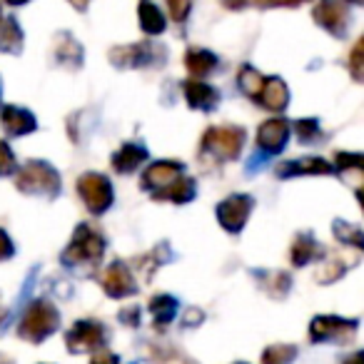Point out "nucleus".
I'll return each mask as SVG.
<instances>
[{
  "mask_svg": "<svg viewBox=\"0 0 364 364\" xmlns=\"http://www.w3.org/2000/svg\"><path fill=\"white\" fill-rule=\"evenodd\" d=\"M16 185L21 193L28 195H46V198H55L60 193V175L55 172V167H50L48 162H28L21 167L16 177Z\"/></svg>",
  "mask_w": 364,
  "mask_h": 364,
  "instance_id": "nucleus-1",
  "label": "nucleus"
},
{
  "mask_svg": "<svg viewBox=\"0 0 364 364\" xmlns=\"http://www.w3.org/2000/svg\"><path fill=\"white\" fill-rule=\"evenodd\" d=\"M58 322H60L58 309L53 307L50 302H46V299H38V302H33L31 307L26 309L18 334H21L23 339H28V342H43V339L55 332Z\"/></svg>",
  "mask_w": 364,
  "mask_h": 364,
  "instance_id": "nucleus-2",
  "label": "nucleus"
},
{
  "mask_svg": "<svg viewBox=\"0 0 364 364\" xmlns=\"http://www.w3.org/2000/svg\"><path fill=\"white\" fill-rule=\"evenodd\" d=\"M102 250H105V240L100 232H95L87 225H80L73 235L70 245L63 252V262L68 264H82V262H97L102 257Z\"/></svg>",
  "mask_w": 364,
  "mask_h": 364,
  "instance_id": "nucleus-3",
  "label": "nucleus"
},
{
  "mask_svg": "<svg viewBox=\"0 0 364 364\" xmlns=\"http://www.w3.org/2000/svg\"><path fill=\"white\" fill-rule=\"evenodd\" d=\"M245 140H247V135L240 127H210L203 135V152H213L220 160H235L242 152Z\"/></svg>",
  "mask_w": 364,
  "mask_h": 364,
  "instance_id": "nucleus-4",
  "label": "nucleus"
},
{
  "mask_svg": "<svg viewBox=\"0 0 364 364\" xmlns=\"http://www.w3.org/2000/svg\"><path fill=\"white\" fill-rule=\"evenodd\" d=\"M77 193H80L85 208L92 215L105 213L112 205V188L110 180L105 175H97V172H85V175L77 180Z\"/></svg>",
  "mask_w": 364,
  "mask_h": 364,
  "instance_id": "nucleus-5",
  "label": "nucleus"
},
{
  "mask_svg": "<svg viewBox=\"0 0 364 364\" xmlns=\"http://www.w3.org/2000/svg\"><path fill=\"white\" fill-rule=\"evenodd\" d=\"M312 18L319 28L342 38L349 28V3L347 0H319L312 11Z\"/></svg>",
  "mask_w": 364,
  "mask_h": 364,
  "instance_id": "nucleus-6",
  "label": "nucleus"
},
{
  "mask_svg": "<svg viewBox=\"0 0 364 364\" xmlns=\"http://www.w3.org/2000/svg\"><path fill=\"white\" fill-rule=\"evenodd\" d=\"M162 58V50L152 43H135V46H120L110 50V63L115 68H142L152 65Z\"/></svg>",
  "mask_w": 364,
  "mask_h": 364,
  "instance_id": "nucleus-7",
  "label": "nucleus"
},
{
  "mask_svg": "<svg viewBox=\"0 0 364 364\" xmlns=\"http://www.w3.org/2000/svg\"><path fill=\"white\" fill-rule=\"evenodd\" d=\"M252 213V198L250 195H232L218 208V220L228 232H240Z\"/></svg>",
  "mask_w": 364,
  "mask_h": 364,
  "instance_id": "nucleus-8",
  "label": "nucleus"
},
{
  "mask_svg": "<svg viewBox=\"0 0 364 364\" xmlns=\"http://www.w3.org/2000/svg\"><path fill=\"white\" fill-rule=\"evenodd\" d=\"M354 332H357V319H342V317H317L312 319V327H309L312 342L349 339Z\"/></svg>",
  "mask_w": 364,
  "mask_h": 364,
  "instance_id": "nucleus-9",
  "label": "nucleus"
},
{
  "mask_svg": "<svg viewBox=\"0 0 364 364\" xmlns=\"http://www.w3.org/2000/svg\"><path fill=\"white\" fill-rule=\"evenodd\" d=\"M65 342H68V347H70V352H90V349L102 347L105 332H102V327L97 322L85 319V322H77L75 327L68 332Z\"/></svg>",
  "mask_w": 364,
  "mask_h": 364,
  "instance_id": "nucleus-10",
  "label": "nucleus"
},
{
  "mask_svg": "<svg viewBox=\"0 0 364 364\" xmlns=\"http://www.w3.org/2000/svg\"><path fill=\"white\" fill-rule=\"evenodd\" d=\"M100 284H102V289H105V294H110V297H115V299L135 294V289H137L135 279H132V272L122 262H112L110 267L102 272Z\"/></svg>",
  "mask_w": 364,
  "mask_h": 364,
  "instance_id": "nucleus-11",
  "label": "nucleus"
},
{
  "mask_svg": "<svg viewBox=\"0 0 364 364\" xmlns=\"http://www.w3.org/2000/svg\"><path fill=\"white\" fill-rule=\"evenodd\" d=\"M182 175V165L180 162H155V165H150L145 170V175H142V188L152 190V195L160 193L162 188H167L172 180H177V177Z\"/></svg>",
  "mask_w": 364,
  "mask_h": 364,
  "instance_id": "nucleus-12",
  "label": "nucleus"
},
{
  "mask_svg": "<svg viewBox=\"0 0 364 364\" xmlns=\"http://www.w3.org/2000/svg\"><path fill=\"white\" fill-rule=\"evenodd\" d=\"M289 137V125L287 120H279V117H274V120H267L259 125V132H257V145L262 147L264 152H279L284 147V142H287Z\"/></svg>",
  "mask_w": 364,
  "mask_h": 364,
  "instance_id": "nucleus-13",
  "label": "nucleus"
},
{
  "mask_svg": "<svg viewBox=\"0 0 364 364\" xmlns=\"http://www.w3.org/2000/svg\"><path fill=\"white\" fill-rule=\"evenodd\" d=\"M0 122H3V130L13 137H21V135H26V132L36 130V117H33V112L23 110V107H16V105L3 107Z\"/></svg>",
  "mask_w": 364,
  "mask_h": 364,
  "instance_id": "nucleus-14",
  "label": "nucleus"
},
{
  "mask_svg": "<svg viewBox=\"0 0 364 364\" xmlns=\"http://www.w3.org/2000/svg\"><path fill=\"white\" fill-rule=\"evenodd\" d=\"M287 100H289V90H287V85H284L282 77H277V75L264 77L262 90H259V97H257L259 105L277 112V110H284V107H287Z\"/></svg>",
  "mask_w": 364,
  "mask_h": 364,
  "instance_id": "nucleus-15",
  "label": "nucleus"
},
{
  "mask_svg": "<svg viewBox=\"0 0 364 364\" xmlns=\"http://www.w3.org/2000/svg\"><path fill=\"white\" fill-rule=\"evenodd\" d=\"M297 175H332V167L322 157H302V160L284 162L277 167V177H297Z\"/></svg>",
  "mask_w": 364,
  "mask_h": 364,
  "instance_id": "nucleus-16",
  "label": "nucleus"
},
{
  "mask_svg": "<svg viewBox=\"0 0 364 364\" xmlns=\"http://www.w3.org/2000/svg\"><path fill=\"white\" fill-rule=\"evenodd\" d=\"M182 92L188 97L190 107H195V110H213L220 102L218 90H215L213 85H208V82H200V80H188L182 85Z\"/></svg>",
  "mask_w": 364,
  "mask_h": 364,
  "instance_id": "nucleus-17",
  "label": "nucleus"
},
{
  "mask_svg": "<svg viewBox=\"0 0 364 364\" xmlns=\"http://www.w3.org/2000/svg\"><path fill=\"white\" fill-rule=\"evenodd\" d=\"M195 198V182L188 175H180L177 180H172L167 188H162L160 193H155V200H170V203H190Z\"/></svg>",
  "mask_w": 364,
  "mask_h": 364,
  "instance_id": "nucleus-18",
  "label": "nucleus"
},
{
  "mask_svg": "<svg viewBox=\"0 0 364 364\" xmlns=\"http://www.w3.org/2000/svg\"><path fill=\"white\" fill-rule=\"evenodd\" d=\"M137 16H140V28L147 33V36H160L165 31V16H162L160 8L152 3V0H140L137 6Z\"/></svg>",
  "mask_w": 364,
  "mask_h": 364,
  "instance_id": "nucleus-19",
  "label": "nucleus"
},
{
  "mask_svg": "<svg viewBox=\"0 0 364 364\" xmlns=\"http://www.w3.org/2000/svg\"><path fill=\"white\" fill-rule=\"evenodd\" d=\"M185 65H188L193 77H205L218 68V55L210 50H203V48H193V50H188V55H185Z\"/></svg>",
  "mask_w": 364,
  "mask_h": 364,
  "instance_id": "nucleus-20",
  "label": "nucleus"
},
{
  "mask_svg": "<svg viewBox=\"0 0 364 364\" xmlns=\"http://www.w3.org/2000/svg\"><path fill=\"white\" fill-rule=\"evenodd\" d=\"M147 160V150L140 145H122L120 150L112 155V167L117 172H132Z\"/></svg>",
  "mask_w": 364,
  "mask_h": 364,
  "instance_id": "nucleus-21",
  "label": "nucleus"
},
{
  "mask_svg": "<svg viewBox=\"0 0 364 364\" xmlns=\"http://www.w3.org/2000/svg\"><path fill=\"white\" fill-rule=\"evenodd\" d=\"M322 255H324V250L319 247L317 242H314V237L309 232L299 235V237L294 240V245H292V262L297 264V267H302V264H307V262H312V259L322 257Z\"/></svg>",
  "mask_w": 364,
  "mask_h": 364,
  "instance_id": "nucleus-22",
  "label": "nucleus"
},
{
  "mask_svg": "<svg viewBox=\"0 0 364 364\" xmlns=\"http://www.w3.org/2000/svg\"><path fill=\"white\" fill-rule=\"evenodd\" d=\"M23 48V31L16 18H6L0 23V50L3 53H21Z\"/></svg>",
  "mask_w": 364,
  "mask_h": 364,
  "instance_id": "nucleus-23",
  "label": "nucleus"
},
{
  "mask_svg": "<svg viewBox=\"0 0 364 364\" xmlns=\"http://www.w3.org/2000/svg\"><path fill=\"white\" fill-rule=\"evenodd\" d=\"M175 309H177V302L170 294H157L150 302V314H152V319H155V327H165V324L175 317Z\"/></svg>",
  "mask_w": 364,
  "mask_h": 364,
  "instance_id": "nucleus-24",
  "label": "nucleus"
},
{
  "mask_svg": "<svg viewBox=\"0 0 364 364\" xmlns=\"http://www.w3.org/2000/svg\"><path fill=\"white\" fill-rule=\"evenodd\" d=\"M307 0H223V6L230 11H242V8H294Z\"/></svg>",
  "mask_w": 364,
  "mask_h": 364,
  "instance_id": "nucleus-25",
  "label": "nucleus"
},
{
  "mask_svg": "<svg viewBox=\"0 0 364 364\" xmlns=\"http://www.w3.org/2000/svg\"><path fill=\"white\" fill-rule=\"evenodd\" d=\"M58 58H60V63H65V65L77 68L82 63L80 43H77L73 36H60L58 38Z\"/></svg>",
  "mask_w": 364,
  "mask_h": 364,
  "instance_id": "nucleus-26",
  "label": "nucleus"
},
{
  "mask_svg": "<svg viewBox=\"0 0 364 364\" xmlns=\"http://www.w3.org/2000/svg\"><path fill=\"white\" fill-rule=\"evenodd\" d=\"M262 82H264V75H262V73L255 70V68L245 65L242 70H240V87H242L245 95L252 97V100H257V97H259Z\"/></svg>",
  "mask_w": 364,
  "mask_h": 364,
  "instance_id": "nucleus-27",
  "label": "nucleus"
},
{
  "mask_svg": "<svg viewBox=\"0 0 364 364\" xmlns=\"http://www.w3.org/2000/svg\"><path fill=\"white\" fill-rule=\"evenodd\" d=\"M294 357H297V349L292 344H274L262 352V364H289Z\"/></svg>",
  "mask_w": 364,
  "mask_h": 364,
  "instance_id": "nucleus-28",
  "label": "nucleus"
},
{
  "mask_svg": "<svg viewBox=\"0 0 364 364\" xmlns=\"http://www.w3.org/2000/svg\"><path fill=\"white\" fill-rule=\"evenodd\" d=\"M334 235L342 240L344 245H352V247L362 250L364 240H362V230L357 225H344V223H334Z\"/></svg>",
  "mask_w": 364,
  "mask_h": 364,
  "instance_id": "nucleus-29",
  "label": "nucleus"
},
{
  "mask_svg": "<svg viewBox=\"0 0 364 364\" xmlns=\"http://www.w3.org/2000/svg\"><path fill=\"white\" fill-rule=\"evenodd\" d=\"M167 11H170V18L175 23H182L190 16V8H193V0H165Z\"/></svg>",
  "mask_w": 364,
  "mask_h": 364,
  "instance_id": "nucleus-30",
  "label": "nucleus"
},
{
  "mask_svg": "<svg viewBox=\"0 0 364 364\" xmlns=\"http://www.w3.org/2000/svg\"><path fill=\"white\" fill-rule=\"evenodd\" d=\"M337 165L342 170H352V172H362L364 167V157L359 152H339L337 155Z\"/></svg>",
  "mask_w": 364,
  "mask_h": 364,
  "instance_id": "nucleus-31",
  "label": "nucleus"
},
{
  "mask_svg": "<svg viewBox=\"0 0 364 364\" xmlns=\"http://www.w3.org/2000/svg\"><path fill=\"white\" fill-rule=\"evenodd\" d=\"M362 53H364V41L359 38L352 48V55H349V70H352L354 80H362V60H364Z\"/></svg>",
  "mask_w": 364,
  "mask_h": 364,
  "instance_id": "nucleus-32",
  "label": "nucleus"
},
{
  "mask_svg": "<svg viewBox=\"0 0 364 364\" xmlns=\"http://www.w3.org/2000/svg\"><path fill=\"white\" fill-rule=\"evenodd\" d=\"M297 135L302 142H312L319 137V125L317 120H299L297 122Z\"/></svg>",
  "mask_w": 364,
  "mask_h": 364,
  "instance_id": "nucleus-33",
  "label": "nucleus"
},
{
  "mask_svg": "<svg viewBox=\"0 0 364 364\" xmlns=\"http://www.w3.org/2000/svg\"><path fill=\"white\" fill-rule=\"evenodd\" d=\"M342 272H344V262H342V259H334V262L324 264V269H319L317 279H319V282H334V279H337Z\"/></svg>",
  "mask_w": 364,
  "mask_h": 364,
  "instance_id": "nucleus-34",
  "label": "nucleus"
},
{
  "mask_svg": "<svg viewBox=\"0 0 364 364\" xmlns=\"http://www.w3.org/2000/svg\"><path fill=\"white\" fill-rule=\"evenodd\" d=\"M13 167H16V155H13V150L8 147V142L0 140V175L13 172Z\"/></svg>",
  "mask_w": 364,
  "mask_h": 364,
  "instance_id": "nucleus-35",
  "label": "nucleus"
},
{
  "mask_svg": "<svg viewBox=\"0 0 364 364\" xmlns=\"http://www.w3.org/2000/svg\"><path fill=\"white\" fill-rule=\"evenodd\" d=\"M13 255V242L3 230H0V259H8Z\"/></svg>",
  "mask_w": 364,
  "mask_h": 364,
  "instance_id": "nucleus-36",
  "label": "nucleus"
},
{
  "mask_svg": "<svg viewBox=\"0 0 364 364\" xmlns=\"http://www.w3.org/2000/svg\"><path fill=\"white\" fill-rule=\"evenodd\" d=\"M92 364H117V357L112 352H107V349H102V352H97V357L92 359Z\"/></svg>",
  "mask_w": 364,
  "mask_h": 364,
  "instance_id": "nucleus-37",
  "label": "nucleus"
},
{
  "mask_svg": "<svg viewBox=\"0 0 364 364\" xmlns=\"http://www.w3.org/2000/svg\"><path fill=\"white\" fill-rule=\"evenodd\" d=\"M344 364H364V354H362V352H354L352 357H349Z\"/></svg>",
  "mask_w": 364,
  "mask_h": 364,
  "instance_id": "nucleus-38",
  "label": "nucleus"
},
{
  "mask_svg": "<svg viewBox=\"0 0 364 364\" xmlns=\"http://www.w3.org/2000/svg\"><path fill=\"white\" fill-rule=\"evenodd\" d=\"M68 3H70V6L75 8V11H85L87 3H90V0H68Z\"/></svg>",
  "mask_w": 364,
  "mask_h": 364,
  "instance_id": "nucleus-39",
  "label": "nucleus"
},
{
  "mask_svg": "<svg viewBox=\"0 0 364 364\" xmlns=\"http://www.w3.org/2000/svg\"><path fill=\"white\" fill-rule=\"evenodd\" d=\"M8 6H23V3H28V0H6Z\"/></svg>",
  "mask_w": 364,
  "mask_h": 364,
  "instance_id": "nucleus-40",
  "label": "nucleus"
},
{
  "mask_svg": "<svg viewBox=\"0 0 364 364\" xmlns=\"http://www.w3.org/2000/svg\"><path fill=\"white\" fill-rule=\"evenodd\" d=\"M0 364H13V362H11V359L6 357V354H0Z\"/></svg>",
  "mask_w": 364,
  "mask_h": 364,
  "instance_id": "nucleus-41",
  "label": "nucleus"
},
{
  "mask_svg": "<svg viewBox=\"0 0 364 364\" xmlns=\"http://www.w3.org/2000/svg\"><path fill=\"white\" fill-rule=\"evenodd\" d=\"M3 319H6V312H3V309H0V322H3Z\"/></svg>",
  "mask_w": 364,
  "mask_h": 364,
  "instance_id": "nucleus-42",
  "label": "nucleus"
},
{
  "mask_svg": "<svg viewBox=\"0 0 364 364\" xmlns=\"http://www.w3.org/2000/svg\"><path fill=\"white\" fill-rule=\"evenodd\" d=\"M0 23H3V16H0Z\"/></svg>",
  "mask_w": 364,
  "mask_h": 364,
  "instance_id": "nucleus-43",
  "label": "nucleus"
}]
</instances>
